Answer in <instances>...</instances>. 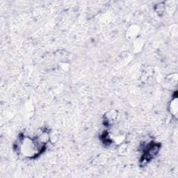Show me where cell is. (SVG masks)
Wrapping results in <instances>:
<instances>
[{
  "mask_svg": "<svg viewBox=\"0 0 178 178\" xmlns=\"http://www.w3.org/2000/svg\"><path fill=\"white\" fill-rule=\"evenodd\" d=\"M44 145L40 144L37 139L24 138L21 141L20 147V153L27 157H33L39 154Z\"/></svg>",
  "mask_w": 178,
  "mask_h": 178,
  "instance_id": "obj_1",
  "label": "cell"
},
{
  "mask_svg": "<svg viewBox=\"0 0 178 178\" xmlns=\"http://www.w3.org/2000/svg\"><path fill=\"white\" fill-rule=\"evenodd\" d=\"M140 33V27L137 25H132L127 31V38L129 39H136Z\"/></svg>",
  "mask_w": 178,
  "mask_h": 178,
  "instance_id": "obj_2",
  "label": "cell"
},
{
  "mask_svg": "<svg viewBox=\"0 0 178 178\" xmlns=\"http://www.w3.org/2000/svg\"><path fill=\"white\" fill-rule=\"evenodd\" d=\"M178 110V103H177V98H173L170 104V111L173 115L176 116Z\"/></svg>",
  "mask_w": 178,
  "mask_h": 178,
  "instance_id": "obj_3",
  "label": "cell"
},
{
  "mask_svg": "<svg viewBox=\"0 0 178 178\" xmlns=\"http://www.w3.org/2000/svg\"><path fill=\"white\" fill-rule=\"evenodd\" d=\"M116 117H117V113L114 111H110L109 112L107 113V114L106 115V121L109 124L111 125V124L115 121Z\"/></svg>",
  "mask_w": 178,
  "mask_h": 178,
  "instance_id": "obj_4",
  "label": "cell"
},
{
  "mask_svg": "<svg viewBox=\"0 0 178 178\" xmlns=\"http://www.w3.org/2000/svg\"><path fill=\"white\" fill-rule=\"evenodd\" d=\"M143 44H144V41L142 38H137L134 40V50L136 51H141V49H142Z\"/></svg>",
  "mask_w": 178,
  "mask_h": 178,
  "instance_id": "obj_5",
  "label": "cell"
},
{
  "mask_svg": "<svg viewBox=\"0 0 178 178\" xmlns=\"http://www.w3.org/2000/svg\"><path fill=\"white\" fill-rule=\"evenodd\" d=\"M119 152L122 155H127V154H129V147L127 145H126V144L122 145V146L120 147Z\"/></svg>",
  "mask_w": 178,
  "mask_h": 178,
  "instance_id": "obj_6",
  "label": "cell"
},
{
  "mask_svg": "<svg viewBox=\"0 0 178 178\" xmlns=\"http://www.w3.org/2000/svg\"><path fill=\"white\" fill-rule=\"evenodd\" d=\"M164 10H165V6L164 5V4L161 3V4H158V5L156 6V11L158 14L162 15L163 13L164 12Z\"/></svg>",
  "mask_w": 178,
  "mask_h": 178,
  "instance_id": "obj_7",
  "label": "cell"
}]
</instances>
